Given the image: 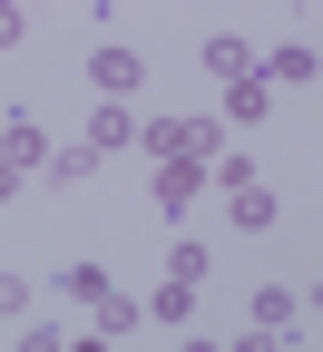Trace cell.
Instances as JSON below:
<instances>
[{"mask_svg":"<svg viewBox=\"0 0 323 352\" xmlns=\"http://www.w3.org/2000/svg\"><path fill=\"white\" fill-rule=\"evenodd\" d=\"M30 314V274H0V323H20Z\"/></svg>","mask_w":323,"mask_h":352,"instance_id":"15","label":"cell"},{"mask_svg":"<svg viewBox=\"0 0 323 352\" xmlns=\"http://www.w3.org/2000/svg\"><path fill=\"white\" fill-rule=\"evenodd\" d=\"M176 352H225V342H206V333H196V342H176Z\"/></svg>","mask_w":323,"mask_h":352,"instance_id":"21","label":"cell"},{"mask_svg":"<svg viewBox=\"0 0 323 352\" xmlns=\"http://www.w3.org/2000/svg\"><path fill=\"white\" fill-rule=\"evenodd\" d=\"M196 59H206V78H225V88H236V78H255V39H236V30H216V39H206Z\"/></svg>","mask_w":323,"mask_h":352,"instance_id":"5","label":"cell"},{"mask_svg":"<svg viewBox=\"0 0 323 352\" xmlns=\"http://www.w3.org/2000/svg\"><path fill=\"white\" fill-rule=\"evenodd\" d=\"M10 196H20V166H0V206H10Z\"/></svg>","mask_w":323,"mask_h":352,"instance_id":"20","label":"cell"},{"mask_svg":"<svg viewBox=\"0 0 323 352\" xmlns=\"http://www.w3.org/2000/svg\"><path fill=\"white\" fill-rule=\"evenodd\" d=\"M0 166H20V176H30V166H50V138H39V118H30V108L0 118Z\"/></svg>","mask_w":323,"mask_h":352,"instance_id":"2","label":"cell"},{"mask_svg":"<svg viewBox=\"0 0 323 352\" xmlns=\"http://www.w3.org/2000/svg\"><path fill=\"white\" fill-rule=\"evenodd\" d=\"M137 314H157V323H187V314H196V284H157L147 303H137Z\"/></svg>","mask_w":323,"mask_h":352,"instance_id":"11","label":"cell"},{"mask_svg":"<svg viewBox=\"0 0 323 352\" xmlns=\"http://www.w3.org/2000/svg\"><path fill=\"white\" fill-rule=\"evenodd\" d=\"M88 78H98V88H108V98H127V88H137V78H147V59H137V50H127V39H108V50H88Z\"/></svg>","mask_w":323,"mask_h":352,"instance_id":"4","label":"cell"},{"mask_svg":"<svg viewBox=\"0 0 323 352\" xmlns=\"http://www.w3.org/2000/svg\"><path fill=\"white\" fill-rule=\"evenodd\" d=\"M196 196H206V166H187V157H176V166H157V176H147V206H157V215H187Z\"/></svg>","mask_w":323,"mask_h":352,"instance_id":"1","label":"cell"},{"mask_svg":"<svg viewBox=\"0 0 323 352\" xmlns=\"http://www.w3.org/2000/svg\"><path fill=\"white\" fill-rule=\"evenodd\" d=\"M88 176H98V157H88V147H50V186H59V196L88 186Z\"/></svg>","mask_w":323,"mask_h":352,"instance_id":"10","label":"cell"},{"mask_svg":"<svg viewBox=\"0 0 323 352\" xmlns=\"http://www.w3.org/2000/svg\"><path fill=\"white\" fill-rule=\"evenodd\" d=\"M20 352H69V342H59L50 323H30V333H20Z\"/></svg>","mask_w":323,"mask_h":352,"instance_id":"18","label":"cell"},{"mask_svg":"<svg viewBox=\"0 0 323 352\" xmlns=\"http://www.w3.org/2000/svg\"><path fill=\"white\" fill-rule=\"evenodd\" d=\"M255 78H264V88H313V39H274Z\"/></svg>","mask_w":323,"mask_h":352,"instance_id":"3","label":"cell"},{"mask_svg":"<svg viewBox=\"0 0 323 352\" xmlns=\"http://www.w3.org/2000/svg\"><path fill=\"white\" fill-rule=\"evenodd\" d=\"M167 284H206V245H176L167 254Z\"/></svg>","mask_w":323,"mask_h":352,"instance_id":"14","label":"cell"},{"mask_svg":"<svg viewBox=\"0 0 323 352\" xmlns=\"http://www.w3.org/2000/svg\"><path fill=\"white\" fill-rule=\"evenodd\" d=\"M294 314H304L294 284H264V294H255V333H294Z\"/></svg>","mask_w":323,"mask_h":352,"instance_id":"8","label":"cell"},{"mask_svg":"<svg viewBox=\"0 0 323 352\" xmlns=\"http://www.w3.org/2000/svg\"><path fill=\"white\" fill-rule=\"evenodd\" d=\"M225 352H294V333H236Z\"/></svg>","mask_w":323,"mask_h":352,"instance_id":"17","label":"cell"},{"mask_svg":"<svg viewBox=\"0 0 323 352\" xmlns=\"http://www.w3.org/2000/svg\"><path fill=\"white\" fill-rule=\"evenodd\" d=\"M118 147H137V108L127 98H108L98 118H88V157H118Z\"/></svg>","mask_w":323,"mask_h":352,"instance_id":"6","label":"cell"},{"mask_svg":"<svg viewBox=\"0 0 323 352\" xmlns=\"http://www.w3.org/2000/svg\"><path fill=\"white\" fill-rule=\"evenodd\" d=\"M20 39H30V10H20V0H0V50H20Z\"/></svg>","mask_w":323,"mask_h":352,"instance_id":"16","label":"cell"},{"mask_svg":"<svg viewBox=\"0 0 323 352\" xmlns=\"http://www.w3.org/2000/svg\"><path fill=\"white\" fill-rule=\"evenodd\" d=\"M225 215H236L245 235H264V226H274V196H264V176H255V186H236V196H225Z\"/></svg>","mask_w":323,"mask_h":352,"instance_id":"9","label":"cell"},{"mask_svg":"<svg viewBox=\"0 0 323 352\" xmlns=\"http://www.w3.org/2000/svg\"><path fill=\"white\" fill-rule=\"evenodd\" d=\"M69 352H118V342H108V333H79V342H69Z\"/></svg>","mask_w":323,"mask_h":352,"instance_id":"19","label":"cell"},{"mask_svg":"<svg viewBox=\"0 0 323 352\" xmlns=\"http://www.w3.org/2000/svg\"><path fill=\"white\" fill-rule=\"evenodd\" d=\"M59 294H69V303H98V294H108V264H69Z\"/></svg>","mask_w":323,"mask_h":352,"instance_id":"13","label":"cell"},{"mask_svg":"<svg viewBox=\"0 0 323 352\" xmlns=\"http://www.w3.org/2000/svg\"><path fill=\"white\" fill-rule=\"evenodd\" d=\"M137 323H147V314H137V294H118V284L88 303V333H108V342H118V333H137Z\"/></svg>","mask_w":323,"mask_h":352,"instance_id":"7","label":"cell"},{"mask_svg":"<svg viewBox=\"0 0 323 352\" xmlns=\"http://www.w3.org/2000/svg\"><path fill=\"white\" fill-rule=\"evenodd\" d=\"M225 118H274V88L264 78H236V88H225Z\"/></svg>","mask_w":323,"mask_h":352,"instance_id":"12","label":"cell"}]
</instances>
